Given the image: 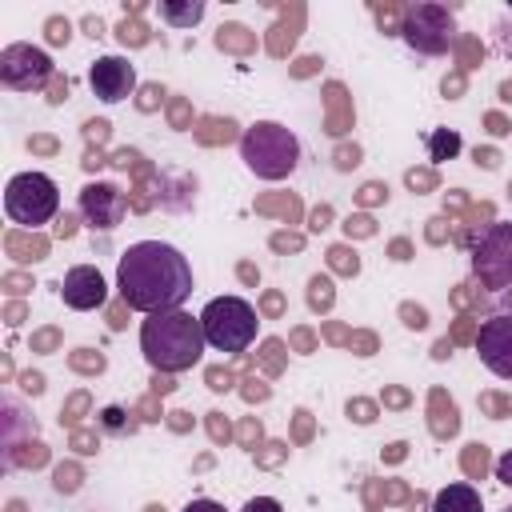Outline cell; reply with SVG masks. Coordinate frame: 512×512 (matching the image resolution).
Segmentation results:
<instances>
[{
	"label": "cell",
	"mask_w": 512,
	"mask_h": 512,
	"mask_svg": "<svg viewBox=\"0 0 512 512\" xmlns=\"http://www.w3.org/2000/svg\"><path fill=\"white\" fill-rule=\"evenodd\" d=\"M432 512H484V496L472 484L456 480V484H444L432 496Z\"/></svg>",
	"instance_id": "cell-13"
},
{
	"label": "cell",
	"mask_w": 512,
	"mask_h": 512,
	"mask_svg": "<svg viewBox=\"0 0 512 512\" xmlns=\"http://www.w3.org/2000/svg\"><path fill=\"white\" fill-rule=\"evenodd\" d=\"M472 276L492 292L512 288V224L508 220L488 224L472 244Z\"/></svg>",
	"instance_id": "cell-7"
},
{
	"label": "cell",
	"mask_w": 512,
	"mask_h": 512,
	"mask_svg": "<svg viewBox=\"0 0 512 512\" xmlns=\"http://www.w3.org/2000/svg\"><path fill=\"white\" fill-rule=\"evenodd\" d=\"M52 56L36 44H8L0 48V84L12 92H36L52 80Z\"/></svg>",
	"instance_id": "cell-8"
},
{
	"label": "cell",
	"mask_w": 512,
	"mask_h": 512,
	"mask_svg": "<svg viewBox=\"0 0 512 512\" xmlns=\"http://www.w3.org/2000/svg\"><path fill=\"white\" fill-rule=\"evenodd\" d=\"M124 212H128V200H124V192H120L116 184L92 180V184L80 188V216H84L92 228L112 232V228L124 220Z\"/></svg>",
	"instance_id": "cell-11"
},
{
	"label": "cell",
	"mask_w": 512,
	"mask_h": 512,
	"mask_svg": "<svg viewBox=\"0 0 512 512\" xmlns=\"http://www.w3.org/2000/svg\"><path fill=\"white\" fill-rule=\"evenodd\" d=\"M4 212L12 224L36 228L60 212V188L48 172H16L4 184Z\"/></svg>",
	"instance_id": "cell-5"
},
{
	"label": "cell",
	"mask_w": 512,
	"mask_h": 512,
	"mask_svg": "<svg viewBox=\"0 0 512 512\" xmlns=\"http://www.w3.org/2000/svg\"><path fill=\"white\" fill-rule=\"evenodd\" d=\"M204 16V0H160V20L172 28H192Z\"/></svg>",
	"instance_id": "cell-14"
},
{
	"label": "cell",
	"mask_w": 512,
	"mask_h": 512,
	"mask_svg": "<svg viewBox=\"0 0 512 512\" xmlns=\"http://www.w3.org/2000/svg\"><path fill=\"white\" fill-rule=\"evenodd\" d=\"M240 160L256 180H288L300 168V140L276 120H256L240 136Z\"/></svg>",
	"instance_id": "cell-3"
},
{
	"label": "cell",
	"mask_w": 512,
	"mask_h": 512,
	"mask_svg": "<svg viewBox=\"0 0 512 512\" xmlns=\"http://www.w3.org/2000/svg\"><path fill=\"white\" fill-rule=\"evenodd\" d=\"M116 292L144 316L184 308V300L192 296V264L164 240H136L116 260Z\"/></svg>",
	"instance_id": "cell-1"
},
{
	"label": "cell",
	"mask_w": 512,
	"mask_h": 512,
	"mask_svg": "<svg viewBox=\"0 0 512 512\" xmlns=\"http://www.w3.org/2000/svg\"><path fill=\"white\" fill-rule=\"evenodd\" d=\"M104 424L116 428V424H120V408H108V412H104Z\"/></svg>",
	"instance_id": "cell-19"
},
{
	"label": "cell",
	"mask_w": 512,
	"mask_h": 512,
	"mask_svg": "<svg viewBox=\"0 0 512 512\" xmlns=\"http://www.w3.org/2000/svg\"><path fill=\"white\" fill-rule=\"evenodd\" d=\"M240 512H284V504H280L276 496H252Z\"/></svg>",
	"instance_id": "cell-16"
},
{
	"label": "cell",
	"mask_w": 512,
	"mask_h": 512,
	"mask_svg": "<svg viewBox=\"0 0 512 512\" xmlns=\"http://www.w3.org/2000/svg\"><path fill=\"white\" fill-rule=\"evenodd\" d=\"M200 324H204L208 348L232 352V356L244 352V348H252V340L260 332L256 308L244 296H216V300H208L204 312H200Z\"/></svg>",
	"instance_id": "cell-4"
},
{
	"label": "cell",
	"mask_w": 512,
	"mask_h": 512,
	"mask_svg": "<svg viewBox=\"0 0 512 512\" xmlns=\"http://www.w3.org/2000/svg\"><path fill=\"white\" fill-rule=\"evenodd\" d=\"M476 356L480 364L500 376V380H512V312H496L480 324L476 332Z\"/></svg>",
	"instance_id": "cell-9"
},
{
	"label": "cell",
	"mask_w": 512,
	"mask_h": 512,
	"mask_svg": "<svg viewBox=\"0 0 512 512\" xmlns=\"http://www.w3.org/2000/svg\"><path fill=\"white\" fill-rule=\"evenodd\" d=\"M180 512H228L224 504H216V500H208V496H200V500H188Z\"/></svg>",
	"instance_id": "cell-18"
},
{
	"label": "cell",
	"mask_w": 512,
	"mask_h": 512,
	"mask_svg": "<svg viewBox=\"0 0 512 512\" xmlns=\"http://www.w3.org/2000/svg\"><path fill=\"white\" fill-rule=\"evenodd\" d=\"M88 88H92L96 100L120 104L136 92V64H128L124 56H100L88 68Z\"/></svg>",
	"instance_id": "cell-10"
},
{
	"label": "cell",
	"mask_w": 512,
	"mask_h": 512,
	"mask_svg": "<svg viewBox=\"0 0 512 512\" xmlns=\"http://www.w3.org/2000/svg\"><path fill=\"white\" fill-rule=\"evenodd\" d=\"M460 148H464V144H460V132H456V128H436V132L428 136V156H432V160H452Z\"/></svg>",
	"instance_id": "cell-15"
},
{
	"label": "cell",
	"mask_w": 512,
	"mask_h": 512,
	"mask_svg": "<svg viewBox=\"0 0 512 512\" xmlns=\"http://www.w3.org/2000/svg\"><path fill=\"white\" fill-rule=\"evenodd\" d=\"M492 472H496V480H500V484H512V452H500Z\"/></svg>",
	"instance_id": "cell-17"
},
{
	"label": "cell",
	"mask_w": 512,
	"mask_h": 512,
	"mask_svg": "<svg viewBox=\"0 0 512 512\" xmlns=\"http://www.w3.org/2000/svg\"><path fill=\"white\" fill-rule=\"evenodd\" d=\"M504 512H512V504H508V508H504Z\"/></svg>",
	"instance_id": "cell-20"
},
{
	"label": "cell",
	"mask_w": 512,
	"mask_h": 512,
	"mask_svg": "<svg viewBox=\"0 0 512 512\" xmlns=\"http://www.w3.org/2000/svg\"><path fill=\"white\" fill-rule=\"evenodd\" d=\"M400 36L412 52L420 56H444L452 48V36H456V20L444 4H432V0H420L412 8H404V24H400Z\"/></svg>",
	"instance_id": "cell-6"
},
{
	"label": "cell",
	"mask_w": 512,
	"mask_h": 512,
	"mask_svg": "<svg viewBox=\"0 0 512 512\" xmlns=\"http://www.w3.org/2000/svg\"><path fill=\"white\" fill-rule=\"evenodd\" d=\"M204 348H208L204 324H200V316H192L184 308L156 312L140 324V352H144L152 372H164V376L188 372L200 364Z\"/></svg>",
	"instance_id": "cell-2"
},
{
	"label": "cell",
	"mask_w": 512,
	"mask_h": 512,
	"mask_svg": "<svg viewBox=\"0 0 512 512\" xmlns=\"http://www.w3.org/2000/svg\"><path fill=\"white\" fill-rule=\"evenodd\" d=\"M60 296H64L68 308H76V312H92V308H100V304L108 300V284H104L100 268H92V264H76V268L64 272V280H60Z\"/></svg>",
	"instance_id": "cell-12"
}]
</instances>
